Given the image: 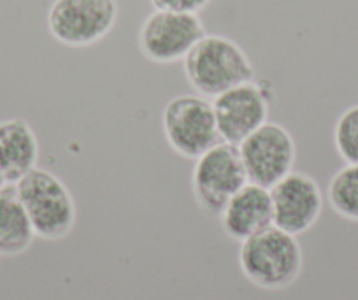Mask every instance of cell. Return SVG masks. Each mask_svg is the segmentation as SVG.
Here are the masks:
<instances>
[{
    "label": "cell",
    "mask_w": 358,
    "mask_h": 300,
    "mask_svg": "<svg viewBox=\"0 0 358 300\" xmlns=\"http://www.w3.org/2000/svg\"><path fill=\"white\" fill-rule=\"evenodd\" d=\"M185 76L192 88L206 99L251 81L255 67L246 51L234 39L206 34L183 60Z\"/></svg>",
    "instance_id": "6da1fadb"
},
{
    "label": "cell",
    "mask_w": 358,
    "mask_h": 300,
    "mask_svg": "<svg viewBox=\"0 0 358 300\" xmlns=\"http://www.w3.org/2000/svg\"><path fill=\"white\" fill-rule=\"evenodd\" d=\"M239 267L246 279L265 290L294 285L302 271V248L297 236L268 227L241 243Z\"/></svg>",
    "instance_id": "7a4b0ae2"
},
{
    "label": "cell",
    "mask_w": 358,
    "mask_h": 300,
    "mask_svg": "<svg viewBox=\"0 0 358 300\" xmlns=\"http://www.w3.org/2000/svg\"><path fill=\"white\" fill-rule=\"evenodd\" d=\"M15 186L36 237L60 241L72 232L76 225V202L71 190L58 176L36 167Z\"/></svg>",
    "instance_id": "3957f363"
},
{
    "label": "cell",
    "mask_w": 358,
    "mask_h": 300,
    "mask_svg": "<svg viewBox=\"0 0 358 300\" xmlns=\"http://www.w3.org/2000/svg\"><path fill=\"white\" fill-rule=\"evenodd\" d=\"M162 129L169 146L188 160H195L222 143L213 102L202 95H178L162 113Z\"/></svg>",
    "instance_id": "277c9868"
},
{
    "label": "cell",
    "mask_w": 358,
    "mask_h": 300,
    "mask_svg": "<svg viewBox=\"0 0 358 300\" xmlns=\"http://www.w3.org/2000/svg\"><path fill=\"white\" fill-rule=\"evenodd\" d=\"M248 183L246 171L236 144L218 143L195 158L192 192L199 208L220 216L230 199Z\"/></svg>",
    "instance_id": "5b68a950"
},
{
    "label": "cell",
    "mask_w": 358,
    "mask_h": 300,
    "mask_svg": "<svg viewBox=\"0 0 358 300\" xmlns=\"http://www.w3.org/2000/svg\"><path fill=\"white\" fill-rule=\"evenodd\" d=\"M118 15V0H53L46 22L55 41L86 48L109 36Z\"/></svg>",
    "instance_id": "8992f818"
},
{
    "label": "cell",
    "mask_w": 358,
    "mask_h": 300,
    "mask_svg": "<svg viewBox=\"0 0 358 300\" xmlns=\"http://www.w3.org/2000/svg\"><path fill=\"white\" fill-rule=\"evenodd\" d=\"M204 36V23L199 15L153 11L141 25L137 44L153 64H176L183 62Z\"/></svg>",
    "instance_id": "52a82bcc"
},
{
    "label": "cell",
    "mask_w": 358,
    "mask_h": 300,
    "mask_svg": "<svg viewBox=\"0 0 358 300\" xmlns=\"http://www.w3.org/2000/svg\"><path fill=\"white\" fill-rule=\"evenodd\" d=\"M248 181L264 188H273L294 171L295 141L280 123L267 122L237 144Z\"/></svg>",
    "instance_id": "ba28073f"
},
{
    "label": "cell",
    "mask_w": 358,
    "mask_h": 300,
    "mask_svg": "<svg viewBox=\"0 0 358 300\" xmlns=\"http://www.w3.org/2000/svg\"><path fill=\"white\" fill-rule=\"evenodd\" d=\"M267 88L251 81L227 90L213 99L220 139L229 144H241L250 134L267 123Z\"/></svg>",
    "instance_id": "9c48e42d"
},
{
    "label": "cell",
    "mask_w": 358,
    "mask_h": 300,
    "mask_svg": "<svg viewBox=\"0 0 358 300\" xmlns=\"http://www.w3.org/2000/svg\"><path fill=\"white\" fill-rule=\"evenodd\" d=\"M271 199L274 227L292 236L308 232L322 215V190L318 183L306 172L292 171L285 176L271 188Z\"/></svg>",
    "instance_id": "30bf717a"
},
{
    "label": "cell",
    "mask_w": 358,
    "mask_h": 300,
    "mask_svg": "<svg viewBox=\"0 0 358 300\" xmlns=\"http://www.w3.org/2000/svg\"><path fill=\"white\" fill-rule=\"evenodd\" d=\"M222 229L234 241L250 239L274 225L271 190L248 181L220 213Z\"/></svg>",
    "instance_id": "8fae6325"
},
{
    "label": "cell",
    "mask_w": 358,
    "mask_h": 300,
    "mask_svg": "<svg viewBox=\"0 0 358 300\" xmlns=\"http://www.w3.org/2000/svg\"><path fill=\"white\" fill-rule=\"evenodd\" d=\"M39 141L32 127L23 118L0 122V171L9 185H16L37 167Z\"/></svg>",
    "instance_id": "7c38bea8"
},
{
    "label": "cell",
    "mask_w": 358,
    "mask_h": 300,
    "mask_svg": "<svg viewBox=\"0 0 358 300\" xmlns=\"http://www.w3.org/2000/svg\"><path fill=\"white\" fill-rule=\"evenodd\" d=\"M36 232L15 185L0 190V257H16L32 246Z\"/></svg>",
    "instance_id": "4fadbf2b"
},
{
    "label": "cell",
    "mask_w": 358,
    "mask_h": 300,
    "mask_svg": "<svg viewBox=\"0 0 358 300\" xmlns=\"http://www.w3.org/2000/svg\"><path fill=\"white\" fill-rule=\"evenodd\" d=\"M327 197L341 218L358 223V165L346 164L339 169L330 179Z\"/></svg>",
    "instance_id": "5bb4252c"
},
{
    "label": "cell",
    "mask_w": 358,
    "mask_h": 300,
    "mask_svg": "<svg viewBox=\"0 0 358 300\" xmlns=\"http://www.w3.org/2000/svg\"><path fill=\"white\" fill-rule=\"evenodd\" d=\"M334 146L344 164L358 165V104L341 113L334 127Z\"/></svg>",
    "instance_id": "9a60e30c"
},
{
    "label": "cell",
    "mask_w": 358,
    "mask_h": 300,
    "mask_svg": "<svg viewBox=\"0 0 358 300\" xmlns=\"http://www.w3.org/2000/svg\"><path fill=\"white\" fill-rule=\"evenodd\" d=\"M155 11H172V13H190L199 15L202 9L208 8L211 0H150Z\"/></svg>",
    "instance_id": "2e32d148"
},
{
    "label": "cell",
    "mask_w": 358,
    "mask_h": 300,
    "mask_svg": "<svg viewBox=\"0 0 358 300\" xmlns=\"http://www.w3.org/2000/svg\"><path fill=\"white\" fill-rule=\"evenodd\" d=\"M6 185H9V183H8V179H6V176H4V172H2V171H0V190H2V188H4V186Z\"/></svg>",
    "instance_id": "e0dca14e"
}]
</instances>
